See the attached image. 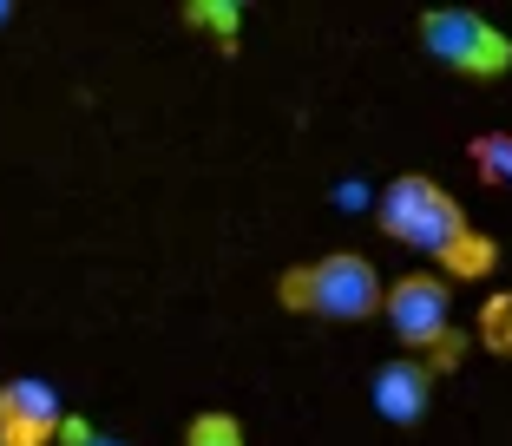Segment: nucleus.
Segmentation results:
<instances>
[{
    "mask_svg": "<svg viewBox=\"0 0 512 446\" xmlns=\"http://www.w3.org/2000/svg\"><path fill=\"white\" fill-rule=\"evenodd\" d=\"M276 296L296 315L368 322V315H381V302H388V283H381V269L368 263L362 250H329V256H316V263L289 269L283 283H276Z\"/></svg>",
    "mask_w": 512,
    "mask_h": 446,
    "instance_id": "nucleus-2",
    "label": "nucleus"
},
{
    "mask_svg": "<svg viewBox=\"0 0 512 446\" xmlns=\"http://www.w3.org/2000/svg\"><path fill=\"white\" fill-rule=\"evenodd\" d=\"M184 446H243V427L237 414H197L184 427Z\"/></svg>",
    "mask_w": 512,
    "mask_h": 446,
    "instance_id": "nucleus-10",
    "label": "nucleus"
},
{
    "mask_svg": "<svg viewBox=\"0 0 512 446\" xmlns=\"http://www.w3.org/2000/svg\"><path fill=\"white\" fill-rule=\"evenodd\" d=\"M375 223H381V237L434 256L447 283H486L499 269V243L480 237L467 223V210H460V197H453L447 184L421 178V171H401V178L375 197Z\"/></svg>",
    "mask_w": 512,
    "mask_h": 446,
    "instance_id": "nucleus-1",
    "label": "nucleus"
},
{
    "mask_svg": "<svg viewBox=\"0 0 512 446\" xmlns=\"http://www.w3.org/2000/svg\"><path fill=\"white\" fill-rule=\"evenodd\" d=\"M86 446H125V440H99V433H92V440H86Z\"/></svg>",
    "mask_w": 512,
    "mask_h": 446,
    "instance_id": "nucleus-12",
    "label": "nucleus"
},
{
    "mask_svg": "<svg viewBox=\"0 0 512 446\" xmlns=\"http://www.w3.org/2000/svg\"><path fill=\"white\" fill-rule=\"evenodd\" d=\"M60 394L46 381H0V446H53L60 440Z\"/></svg>",
    "mask_w": 512,
    "mask_h": 446,
    "instance_id": "nucleus-5",
    "label": "nucleus"
},
{
    "mask_svg": "<svg viewBox=\"0 0 512 446\" xmlns=\"http://www.w3.org/2000/svg\"><path fill=\"white\" fill-rule=\"evenodd\" d=\"M480 348H493L499 361H512V289H499L480 309Z\"/></svg>",
    "mask_w": 512,
    "mask_h": 446,
    "instance_id": "nucleus-9",
    "label": "nucleus"
},
{
    "mask_svg": "<svg viewBox=\"0 0 512 446\" xmlns=\"http://www.w3.org/2000/svg\"><path fill=\"white\" fill-rule=\"evenodd\" d=\"M184 27L211 33V40H217V53H237L243 7H237V0H191V7H184Z\"/></svg>",
    "mask_w": 512,
    "mask_h": 446,
    "instance_id": "nucleus-7",
    "label": "nucleus"
},
{
    "mask_svg": "<svg viewBox=\"0 0 512 446\" xmlns=\"http://www.w3.org/2000/svg\"><path fill=\"white\" fill-rule=\"evenodd\" d=\"M7 14H14V7H0V20H7Z\"/></svg>",
    "mask_w": 512,
    "mask_h": 446,
    "instance_id": "nucleus-13",
    "label": "nucleus"
},
{
    "mask_svg": "<svg viewBox=\"0 0 512 446\" xmlns=\"http://www.w3.org/2000/svg\"><path fill=\"white\" fill-rule=\"evenodd\" d=\"M60 440H66V446H86L92 427H86V420H60Z\"/></svg>",
    "mask_w": 512,
    "mask_h": 446,
    "instance_id": "nucleus-11",
    "label": "nucleus"
},
{
    "mask_svg": "<svg viewBox=\"0 0 512 446\" xmlns=\"http://www.w3.org/2000/svg\"><path fill=\"white\" fill-rule=\"evenodd\" d=\"M381 315H388L394 342H401L407 355L427 361L453 335V289H447V276H434V269H407L401 283H388Z\"/></svg>",
    "mask_w": 512,
    "mask_h": 446,
    "instance_id": "nucleus-4",
    "label": "nucleus"
},
{
    "mask_svg": "<svg viewBox=\"0 0 512 446\" xmlns=\"http://www.w3.org/2000/svg\"><path fill=\"white\" fill-rule=\"evenodd\" d=\"M467 151H473V171L486 184H512V132H480Z\"/></svg>",
    "mask_w": 512,
    "mask_h": 446,
    "instance_id": "nucleus-8",
    "label": "nucleus"
},
{
    "mask_svg": "<svg viewBox=\"0 0 512 446\" xmlns=\"http://www.w3.org/2000/svg\"><path fill=\"white\" fill-rule=\"evenodd\" d=\"M427 407H434V368L421 355L381 361L375 368V414L394 420V427H421Z\"/></svg>",
    "mask_w": 512,
    "mask_h": 446,
    "instance_id": "nucleus-6",
    "label": "nucleus"
},
{
    "mask_svg": "<svg viewBox=\"0 0 512 446\" xmlns=\"http://www.w3.org/2000/svg\"><path fill=\"white\" fill-rule=\"evenodd\" d=\"M421 46L440 66H453V73H467V79H506L512 73V40L486 14H473V7H434V14H421Z\"/></svg>",
    "mask_w": 512,
    "mask_h": 446,
    "instance_id": "nucleus-3",
    "label": "nucleus"
}]
</instances>
